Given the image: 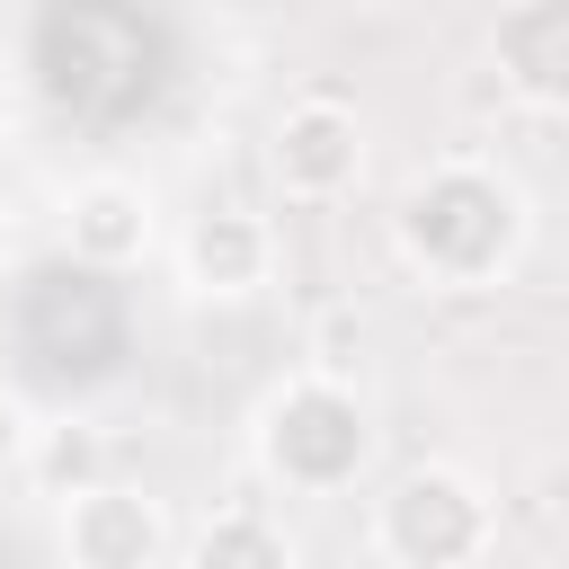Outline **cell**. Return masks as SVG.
Returning a JSON list of instances; mask_svg holds the SVG:
<instances>
[{"label":"cell","mask_w":569,"mask_h":569,"mask_svg":"<svg viewBox=\"0 0 569 569\" xmlns=\"http://www.w3.org/2000/svg\"><path fill=\"white\" fill-rule=\"evenodd\" d=\"M18 480H27L36 498H71V489L107 480V436H98V418H44Z\"/></svg>","instance_id":"obj_10"},{"label":"cell","mask_w":569,"mask_h":569,"mask_svg":"<svg viewBox=\"0 0 569 569\" xmlns=\"http://www.w3.org/2000/svg\"><path fill=\"white\" fill-rule=\"evenodd\" d=\"M169 267L187 302H258L276 284V222L258 204H204L169 240Z\"/></svg>","instance_id":"obj_7"},{"label":"cell","mask_w":569,"mask_h":569,"mask_svg":"<svg viewBox=\"0 0 569 569\" xmlns=\"http://www.w3.org/2000/svg\"><path fill=\"white\" fill-rule=\"evenodd\" d=\"M267 178L284 204H347L365 187V116L329 89H302L267 124Z\"/></svg>","instance_id":"obj_4"},{"label":"cell","mask_w":569,"mask_h":569,"mask_svg":"<svg viewBox=\"0 0 569 569\" xmlns=\"http://www.w3.org/2000/svg\"><path fill=\"white\" fill-rule=\"evenodd\" d=\"M533 249V187L489 151H436L391 196V258L427 293H498Z\"/></svg>","instance_id":"obj_1"},{"label":"cell","mask_w":569,"mask_h":569,"mask_svg":"<svg viewBox=\"0 0 569 569\" xmlns=\"http://www.w3.org/2000/svg\"><path fill=\"white\" fill-rule=\"evenodd\" d=\"M9 267H18V213L0 204V276H9Z\"/></svg>","instance_id":"obj_13"},{"label":"cell","mask_w":569,"mask_h":569,"mask_svg":"<svg viewBox=\"0 0 569 569\" xmlns=\"http://www.w3.org/2000/svg\"><path fill=\"white\" fill-rule=\"evenodd\" d=\"M178 560H196V569H293L302 542H293V525H284L267 498H222V507L178 542Z\"/></svg>","instance_id":"obj_9"},{"label":"cell","mask_w":569,"mask_h":569,"mask_svg":"<svg viewBox=\"0 0 569 569\" xmlns=\"http://www.w3.org/2000/svg\"><path fill=\"white\" fill-rule=\"evenodd\" d=\"M489 80L533 116H569V0H498Z\"/></svg>","instance_id":"obj_8"},{"label":"cell","mask_w":569,"mask_h":569,"mask_svg":"<svg viewBox=\"0 0 569 569\" xmlns=\"http://www.w3.org/2000/svg\"><path fill=\"white\" fill-rule=\"evenodd\" d=\"M36 427H44V418L27 409V391H9V382H0V480H18V471H27Z\"/></svg>","instance_id":"obj_12"},{"label":"cell","mask_w":569,"mask_h":569,"mask_svg":"<svg viewBox=\"0 0 569 569\" xmlns=\"http://www.w3.org/2000/svg\"><path fill=\"white\" fill-rule=\"evenodd\" d=\"M365 551L391 569H471L498 551V498L471 462H409L373 489Z\"/></svg>","instance_id":"obj_3"},{"label":"cell","mask_w":569,"mask_h":569,"mask_svg":"<svg viewBox=\"0 0 569 569\" xmlns=\"http://www.w3.org/2000/svg\"><path fill=\"white\" fill-rule=\"evenodd\" d=\"M178 542H187L178 516L133 480H89V489L53 498V551L71 569H160V560H178Z\"/></svg>","instance_id":"obj_5"},{"label":"cell","mask_w":569,"mask_h":569,"mask_svg":"<svg viewBox=\"0 0 569 569\" xmlns=\"http://www.w3.org/2000/svg\"><path fill=\"white\" fill-rule=\"evenodd\" d=\"M373 453H382V418H373V400H365L356 373L293 365L249 409V462L284 498H347L373 471Z\"/></svg>","instance_id":"obj_2"},{"label":"cell","mask_w":569,"mask_h":569,"mask_svg":"<svg viewBox=\"0 0 569 569\" xmlns=\"http://www.w3.org/2000/svg\"><path fill=\"white\" fill-rule=\"evenodd\" d=\"M365 347H373V320H365L356 302H329V311H311V329H302V365H329V373H356Z\"/></svg>","instance_id":"obj_11"},{"label":"cell","mask_w":569,"mask_h":569,"mask_svg":"<svg viewBox=\"0 0 569 569\" xmlns=\"http://www.w3.org/2000/svg\"><path fill=\"white\" fill-rule=\"evenodd\" d=\"M9 133H18V98H9V62H0V151H9Z\"/></svg>","instance_id":"obj_14"},{"label":"cell","mask_w":569,"mask_h":569,"mask_svg":"<svg viewBox=\"0 0 569 569\" xmlns=\"http://www.w3.org/2000/svg\"><path fill=\"white\" fill-rule=\"evenodd\" d=\"M347 9H400V0H347Z\"/></svg>","instance_id":"obj_15"},{"label":"cell","mask_w":569,"mask_h":569,"mask_svg":"<svg viewBox=\"0 0 569 569\" xmlns=\"http://www.w3.org/2000/svg\"><path fill=\"white\" fill-rule=\"evenodd\" d=\"M53 240H62L71 267L124 276V267H142L160 249V196L142 178H124V169H89V178H71L53 196Z\"/></svg>","instance_id":"obj_6"}]
</instances>
